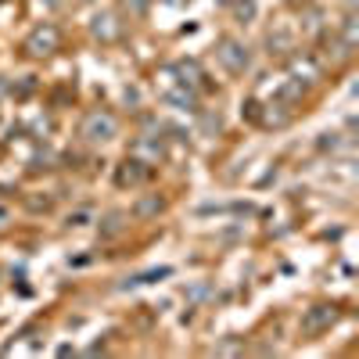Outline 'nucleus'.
I'll use <instances>...</instances> for the list:
<instances>
[{
  "label": "nucleus",
  "mask_w": 359,
  "mask_h": 359,
  "mask_svg": "<svg viewBox=\"0 0 359 359\" xmlns=\"http://www.w3.org/2000/svg\"><path fill=\"white\" fill-rule=\"evenodd\" d=\"M79 133H83L86 144H108V140H115L118 123H115V115H108V111H90L83 118V130Z\"/></svg>",
  "instance_id": "1"
},
{
  "label": "nucleus",
  "mask_w": 359,
  "mask_h": 359,
  "mask_svg": "<svg viewBox=\"0 0 359 359\" xmlns=\"http://www.w3.org/2000/svg\"><path fill=\"white\" fill-rule=\"evenodd\" d=\"M216 57H219V65L230 72V76H241L248 65H252V54H248V47L241 43V40H219V47H216Z\"/></svg>",
  "instance_id": "2"
},
{
  "label": "nucleus",
  "mask_w": 359,
  "mask_h": 359,
  "mask_svg": "<svg viewBox=\"0 0 359 359\" xmlns=\"http://www.w3.org/2000/svg\"><path fill=\"white\" fill-rule=\"evenodd\" d=\"M25 50L33 57H43V54L57 50V29L54 25H36L33 33H29V40H25Z\"/></svg>",
  "instance_id": "3"
},
{
  "label": "nucleus",
  "mask_w": 359,
  "mask_h": 359,
  "mask_svg": "<svg viewBox=\"0 0 359 359\" xmlns=\"http://www.w3.org/2000/svg\"><path fill=\"white\" fill-rule=\"evenodd\" d=\"M334 306H313L306 316H302V334H323L327 327L334 323Z\"/></svg>",
  "instance_id": "4"
},
{
  "label": "nucleus",
  "mask_w": 359,
  "mask_h": 359,
  "mask_svg": "<svg viewBox=\"0 0 359 359\" xmlns=\"http://www.w3.org/2000/svg\"><path fill=\"white\" fill-rule=\"evenodd\" d=\"M147 172H151V169H147L140 158H126L123 165H118V172H115V184L118 187H137V184L147 180Z\"/></svg>",
  "instance_id": "5"
},
{
  "label": "nucleus",
  "mask_w": 359,
  "mask_h": 359,
  "mask_svg": "<svg viewBox=\"0 0 359 359\" xmlns=\"http://www.w3.org/2000/svg\"><path fill=\"white\" fill-rule=\"evenodd\" d=\"M176 76H184V79H180V83H184V86H198V79H201V69H198V62H180L176 69H172Z\"/></svg>",
  "instance_id": "6"
},
{
  "label": "nucleus",
  "mask_w": 359,
  "mask_h": 359,
  "mask_svg": "<svg viewBox=\"0 0 359 359\" xmlns=\"http://www.w3.org/2000/svg\"><path fill=\"white\" fill-rule=\"evenodd\" d=\"M94 33H97L101 40H115V36H118V25H115L111 15H97V18H94Z\"/></svg>",
  "instance_id": "7"
},
{
  "label": "nucleus",
  "mask_w": 359,
  "mask_h": 359,
  "mask_svg": "<svg viewBox=\"0 0 359 359\" xmlns=\"http://www.w3.org/2000/svg\"><path fill=\"white\" fill-rule=\"evenodd\" d=\"M355 36H359V22L348 15L345 18V29H341V40H345V50H352L355 47Z\"/></svg>",
  "instance_id": "8"
},
{
  "label": "nucleus",
  "mask_w": 359,
  "mask_h": 359,
  "mask_svg": "<svg viewBox=\"0 0 359 359\" xmlns=\"http://www.w3.org/2000/svg\"><path fill=\"white\" fill-rule=\"evenodd\" d=\"M155 212H162V198H144L137 205V216H155Z\"/></svg>",
  "instance_id": "9"
},
{
  "label": "nucleus",
  "mask_w": 359,
  "mask_h": 359,
  "mask_svg": "<svg viewBox=\"0 0 359 359\" xmlns=\"http://www.w3.org/2000/svg\"><path fill=\"white\" fill-rule=\"evenodd\" d=\"M118 230H123V216H118V212H111V216L104 219V230H101V233H104V237H115Z\"/></svg>",
  "instance_id": "10"
},
{
  "label": "nucleus",
  "mask_w": 359,
  "mask_h": 359,
  "mask_svg": "<svg viewBox=\"0 0 359 359\" xmlns=\"http://www.w3.org/2000/svg\"><path fill=\"white\" fill-rule=\"evenodd\" d=\"M245 345L241 341H223V345H216V355H233V352H241Z\"/></svg>",
  "instance_id": "11"
},
{
  "label": "nucleus",
  "mask_w": 359,
  "mask_h": 359,
  "mask_svg": "<svg viewBox=\"0 0 359 359\" xmlns=\"http://www.w3.org/2000/svg\"><path fill=\"white\" fill-rule=\"evenodd\" d=\"M86 219H90V212H72V216H69V226H83Z\"/></svg>",
  "instance_id": "12"
},
{
  "label": "nucleus",
  "mask_w": 359,
  "mask_h": 359,
  "mask_svg": "<svg viewBox=\"0 0 359 359\" xmlns=\"http://www.w3.org/2000/svg\"><path fill=\"white\" fill-rule=\"evenodd\" d=\"M237 11H241V18H252V15H255V4H252V0H245V4L237 8Z\"/></svg>",
  "instance_id": "13"
},
{
  "label": "nucleus",
  "mask_w": 359,
  "mask_h": 359,
  "mask_svg": "<svg viewBox=\"0 0 359 359\" xmlns=\"http://www.w3.org/2000/svg\"><path fill=\"white\" fill-rule=\"evenodd\" d=\"M269 47H287V36H269Z\"/></svg>",
  "instance_id": "14"
},
{
  "label": "nucleus",
  "mask_w": 359,
  "mask_h": 359,
  "mask_svg": "<svg viewBox=\"0 0 359 359\" xmlns=\"http://www.w3.org/2000/svg\"><path fill=\"white\" fill-rule=\"evenodd\" d=\"M126 8H133V11H144V0H126Z\"/></svg>",
  "instance_id": "15"
},
{
  "label": "nucleus",
  "mask_w": 359,
  "mask_h": 359,
  "mask_svg": "<svg viewBox=\"0 0 359 359\" xmlns=\"http://www.w3.org/2000/svg\"><path fill=\"white\" fill-rule=\"evenodd\" d=\"M0 226H8V208L0 205Z\"/></svg>",
  "instance_id": "16"
},
{
  "label": "nucleus",
  "mask_w": 359,
  "mask_h": 359,
  "mask_svg": "<svg viewBox=\"0 0 359 359\" xmlns=\"http://www.w3.org/2000/svg\"><path fill=\"white\" fill-rule=\"evenodd\" d=\"M47 4H50V8H57V4H65V0H47Z\"/></svg>",
  "instance_id": "17"
},
{
  "label": "nucleus",
  "mask_w": 359,
  "mask_h": 359,
  "mask_svg": "<svg viewBox=\"0 0 359 359\" xmlns=\"http://www.w3.org/2000/svg\"><path fill=\"white\" fill-rule=\"evenodd\" d=\"M291 4H298V0H291Z\"/></svg>",
  "instance_id": "18"
}]
</instances>
